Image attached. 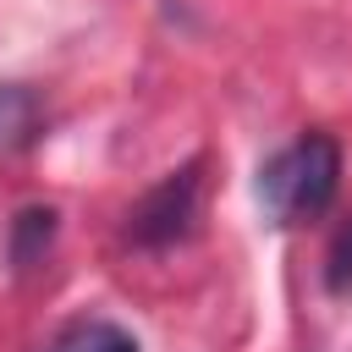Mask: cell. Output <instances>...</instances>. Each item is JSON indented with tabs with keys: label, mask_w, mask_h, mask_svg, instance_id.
<instances>
[{
	"label": "cell",
	"mask_w": 352,
	"mask_h": 352,
	"mask_svg": "<svg viewBox=\"0 0 352 352\" xmlns=\"http://www.w3.org/2000/svg\"><path fill=\"white\" fill-rule=\"evenodd\" d=\"M50 352H138V341H132V330H121L110 319H77L50 341Z\"/></svg>",
	"instance_id": "obj_3"
},
{
	"label": "cell",
	"mask_w": 352,
	"mask_h": 352,
	"mask_svg": "<svg viewBox=\"0 0 352 352\" xmlns=\"http://www.w3.org/2000/svg\"><path fill=\"white\" fill-rule=\"evenodd\" d=\"M341 187V143L330 132H302L280 154L264 160L258 170V204L275 226H297L330 209Z\"/></svg>",
	"instance_id": "obj_1"
},
{
	"label": "cell",
	"mask_w": 352,
	"mask_h": 352,
	"mask_svg": "<svg viewBox=\"0 0 352 352\" xmlns=\"http://www.w3.org/2000/svg\"><path fill=\"white\" fill-rule=\"evenodd\" d=\"M324 280H330V292H346V286H352V220H346V226L336 231V242H330Z\"/></svg>",
	"instance_id": "obj_6"
},
{
	"label": "cell",
	"mask_w": 352,
	"mask_h": 352,
	"mask_svg": "<svg viewBox=\"0 0 352 352\" xmlns=\"http://www.w3.org/2000/svg\"><path fill=\"white\" fill-rule=\"evenodd\" d=\"M50 242H55V209H22L11 220V264L16 270H28Z\"/></svg>",
	"instance_id": "obj_5"
},
{
	"label": "cell",
	"mask_w": 352,
	"mask_h": 352,
	"mask_svg": "<svg viewBox=\"0 0 352 352\" xmlns=\"http://www.w3.org/2000/svg\"><path fill=\"white\" fill-rule=\"evenodd\" d=\"M33 126H38V99L22 82H0V148L28 143Z\"/></svg>",
	"instance_id": "obj_4"
},
{
	"label": "cell",
	"mask_w": 352,
	"mask_h": 352,
	"mask_svg": "<svg viewBox=\"0 0 352 352\" xmlns=\"http://www.w3.org/2000/svg\"><path fill=\"white\" fill-rule=\"evenodd\" d=\"M192 220H198V160L182 165V170H170L165 182H154V187L132 204L126 236H132L138 248H165V242L187 236Z\"/></svg>",
	"instance_id": "obj_2"
}]
</instances>
